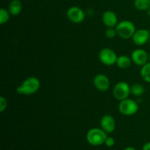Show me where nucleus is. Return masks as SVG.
I'll list each match as a JSON object with an SVG mask.
<instances>
[{"instance_id":"9d476101","label":"nucleus","mask_w":150,"mask_h":150,"mask_svg":"<svg viewBox=\"0 0 150 150\" xmlns=\"http://www.w3.org/2000/svg\"><path fill=\"white\" fill-rule=\"evenodd\" d=\"M93 84L98 90L105 92L110 88V81L105 74H98L93 79Z\"/></svg>"},{"instance_id":"5701e85b","label":"nucleus","mask_w":150,"mask_h":150,"mask_svg":"<svg viewBox=\"0 0 150 150\" xmlns=\"http://www.w3.org/2000/svg\"><path fill=\"white\" fill-rule=\"evenodd\" d=\"M124 150H136V149H135L134 147H133V146H127V147H126Z\"/></svg>"},{"instance_id":"7ed1b4c3","label":"nucleus","mask_w":150,"mask_h":150,"mask_svg":"<svg viewBox=\"0 0 150 150\" xmlns=\"http://www.w3.org/2000/svg\"><path fill=\"white\" fill-rule=\"evenodd\" d=\"M117 35L122 39L127 40L132 38L136 31V26L132 21L128 20H123L119 22L116 26Z\"/></svg>"},{"instance_id":"4be33fe9","label":"nucleus","mask_w":150,"mask_h":150,"mask_svg":"<svg viewBox=\"0 0 150 150\" xmlns=\"http://www.w3.org/2000/svg\"><path fill=\"white\" fill-rule=\"evenodd\" d=\"M142 150H150V142H146L142 147Z\"/></svg>"},{"instance_id":"f257e3e1","label":"nucleus","mask_w":150,"mask_h":150,"mask_svg":"<svg viewBox=\"0 0 150 150\" xmlns=\"http://www.w3.org/2000/svg\"><path fill=\"white\" fill-rule=\"evenodd\" d=\"M40 88V81L35 76L28 77L16 89L18 94L22 95H32L36 93Z\"/></svg>"},{"instance_id":"ddd939ff","label":"nucleus","mask_w":150,"mask_h":150,"mask_svg":"<svg viewBox=\"0 0 150 150\" xmlns=\"http://www.w3.org/2000/svg\"><path fill=\"white\" fill-rule=\"evenodd\" d=\"M23 5L21 0H12L8 6V10L13 16H18L22 11Z\"/></svg>"},{"instance_id":"dca6fc26","label":"nucleus","mask_w":150,"mask_h":150,"mask_svg":"<svg viewBox=\"0 0 150 150\" xmlns=\"http://www.w3.org/2000/svg\"><path fill=\"white\" fill-rule=\"evenodd\" d=\"M134 6L141 11H147L150 9V0H135Z\"/></svg>"},{"instance_id":"f8f14e48","label":"nucleus","mask_w":150,"mask_h":150,"mask_svg":"<svg viewBox=\"0 0 150 150\" xmlns=\"http://www.w3.org/2000/svg\"><path fill=\"white\" fill-rule=\"evenodd\" d=\"M102 21L108 28L116 27L119 23L117 14L111 10H106L104 12L102 16Z\"/></svg>"},{"instance_id":"a211bd4d","label":"nucleus","mask_w":150,"mask_h":150,"mask_svg":"<svg viewBox=\"0 0 150 150\" xmlns=\"http://www.w3.org/2000/svg\"><path fill=\"white\" fill-rule=\"evenodd\" d=\"M10 13L8 10H6L4 8L0 9V24L3 25L7 23L10 18Z\"/></svg>"},{"instance_id":"b1692460","label":"nucleus","mask_w":150,"mask_h":150,"mask_svg":"<svg viewBox=\"0 0 150 150\" xmlns=\"http://www.w3.org/2000/svg\"><path fill=\"white\" fill-rule=\"evenodd\" d=\"M147 14H148V16H149L150 17V9H149V10H147Z\"/></svg>"},{"instance_id":"1a4fd4ad","label":"nucleus","mask_w":150,"mask_h":150,"mask_svg":"<svg viewBox=\"0 0 150 150\" xmlns=\"http://www.w3.org/2000/svg\"><path fill=\"white\" fill-rule=\"evenodd\" d=\"M150 32L148 29H140L135 32L132 37V40L136 45H143L149 41Z\"/></svg>"},{"instance_id":"423d86ee","label":"nucleus","mask_w":150,"mask_h":150,"mask_svg":"<svg viewBox=\"0 0 150 150\" xmlns=\"http://www.w3.org/2000/svg\"><path fill=\"white\" fill-rule=\"evenodd\" d=\"M99 59L106 66H112L116 64L118 57L113 49L110 48H104L99 53Z\"/></svg>"},{"instance_id":"f3484780","label":"nucleus","mask_w":150,"mask_h":150,"mask_svg":"<svg viewBox=\"0 0 150 150\" xmlns=\"http://www.w3.org/2000/svg\"><path fill=\"white\" fill-rule=\"evenodd\" d=\"M130 91H131L132 95L136 97H139L144 95V93L145 92V89L144 86L142 84L139 83H136L130 86Z\"/></svg>"},{"instance_id":"aec40b11","label":"nucleus","mask_w":150,"mask_h":150,"mask_svg":"<svg viewBox=\"0 0 150 150\" xmlns=\"http://www.w3.org/2000/svg\"><path fill=\"white\" fill-rule=\"evenodd\" d=\"M7 107V100L4 97H0V112L3 113Z\"/></svg>"},{"instance_id":"412c9836","label":"nucleus","mask_w":150,"mask_h":150,"mask_svg":"<svg viewBox=\"0 0 150 150\" xmlns=\"http://www.w3.org/2000/svg\"><path fill=\"white\" fill-rule=\"evenodd\" d=\"M105 146L108 147H112L114 144H115V140L113 137H110V136H107L106 139L105 141Z\"/></svg>"},{"instance_id":"39448f33","label":"nucleus","mask_w":150,"mask_h":150,"mask_svg":"<svg viewBox=\"0 0 150 150\" xmlns=\"http://www.w3.org/2000/svg\"><path fill=\"white\" fill-rule=\"evenodd\" d=\"M131 94L130 86L125 81H120L116 83L113 89V95L119 101H122L129 98Z\"/></svg>"},{"instance_id":"393cba45","label":"nucleus","mask_w":150,"mask_h":150,"mask_svg":"<svg viewBox=\"0 0 150 150\" xmlns=\"http://www.w3.org/2000/svg\"><path fill=\"white\" fill-rule=\"evenodd\" d=\"M148 57H149V62H150V53L149 54V56H148Z\"/></svg>"},{"instance_id":"4468645a","label":"nucleus","mask_w":150,"mask_h":150,"mask_svg":"<svg viewBox=\"0 0 150 150\" xmlns=\"http://www.w3.org/2000/svg\"><path fill=\"white\" fill-rule=\"evenodd\" d=\"M132 63H133V61L131 59V57L127 55H121L119 56L118 58H117L116 64L120 69L125 70V69L129 68L131 66Z\"/></svg>"},{"instance_id":"9b49d317","label":"nucleus","mask_w":150,"mask_h":150,"mask_svg":"<svg viewBox=\"0 0 150 150\" xmlns=\"http://www.w3.org/2000/svg\"><path fill=\"white\" fill-rule=\"evenodd\" d=\"M100 127L106 133H111L116 128V121L114 117L105 114L100 120Z\"/></svg>"},{"instance_id":"0eeeda50","label":"nucleus","mask_w":150,"mask_h":150,"mask_svg":"<svg viewBox=\"0 0 150 150\" xmlns=\"http://www.w3.org/2000/svg\"><path fill=\"white\" fill-rule=\"evenodd\" d=\"M67 17L73 23H81L84 21L85 13L81 7L73 6L67 11Z\"/></svg>"},{"instance_id":"20e7f679","label":"nucleus","mask_w":150,"mask_h":150,"mask_svg":"<svg viewBox=\"0 0 150 150\" xmlns=\"http://www.w3.org/2000/svg\"><path fill=\"white\" fill-rule=\"evenodd\" d=\"M139 105L136 101L127 98L120 101L119 111L122 114L125 116H132L136 114L139 111Z\"/></svg>"},{"instance_id":"6ab92c4d","label":"nucleus","mask_w":150,"mask_h":150,"mask_svg":"<svg viewBox=\"0 0 150 150\" xmlns=\"http://www.w3.org/2000/svg\"><path fill=\"white\" fill-rule=\"evenodd\" d=\"M105 35L107 38L108 39H113L117 35V30H116L115 27H109L107 28L105 32Z\"/></svg>"},{"instance_id":"a878e982","label":"nucleus","mask_w":150,"mask_h":150,"mask_svg":"<svg viewBox=\"0 0 150 150\" xmlns=\"http://www.w3.org/2000/svg\"><path fill=\"white\" fill-rule=\"evenodd\" d=\"M149 43H150V38H149Z\"/></svg>"},{"instance_id":"2eb2a0df","label":"nucleus","mask_w":150,"mask_h":150,"mask_svg":"<svg viewBox=\"0 0 150 150\" xmlns=\"http://www.w3.org/2000/svg\"><path fill=\"white\" fill-rule=\"evenodd\" d=\"M141 77L146 83H150V62L142 67L140 70Z\"/></svg>"},{"instance_id":"f03ea898","label":"nucleus","mask_w":150,"mask_h":150,"mask_svg":"<svg viewBox=\"0 0 150 150\" xmlns=\"http://www.w3.org/2000/svg\"><path fill=\"white\" fill-rule=\"evenodd\" d=\"M107 136V133L102 128L94 127L87 132L86 139L89 144L97 146L103 144Z\"/></svg>"},{"instance_id":"6e6552de","label":"nucleus","mask_w":150,"mask_h":150,"mask_svg":"<svg viewBox=\"0 0 150 150\" xmlns=\"http://www.w3.org/2000/svg\"><path fill=\"white\" fill-rule=\"evenodd\" d=\"M149 54L142 48L135 49L131 54V59L133 63L138 66H143L149 62Z\"/></svg>"}]
</instances>
